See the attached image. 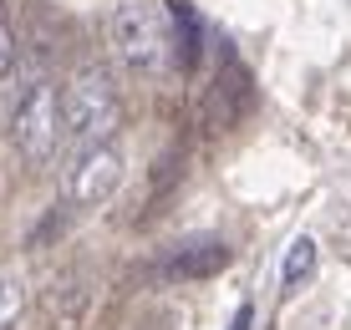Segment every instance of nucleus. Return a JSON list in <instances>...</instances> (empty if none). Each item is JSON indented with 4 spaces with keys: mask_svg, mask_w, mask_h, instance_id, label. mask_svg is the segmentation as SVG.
<instances>
[{
    "mask_svg": "<svg viewBox=\"0 0 351 330\" xmlns=\"http://www.w3.org/2000/svg\"><path fill=\"white\" fill-rule=\"evenodd\" d=\"M107 46L132 77H153L173 56V21H168L163 5L123 0V5L107 10Z\"/></svg>",
    "mask_w": 351,
    "mask_h": 330,
    "instance_id": "obj_1",
    "label": "nucleus"
},
{
    "mask_svg": "<svg viewBox=\"0 0 351 330\" xmlns=\"http://www.w3.org/2000/svg\"><path fill=\"white\" fill-rule=\"evenodd\" d=\"M62 122H66V138L71 148H102L112 142L117 122H123V102H117V87L102 66H82L66 77L62 87Z\"/></svg>",
    "mask_w": 351,
    "mask_h": 330,
    "instance_id": "obj_2",
    "label": "nucleus"
},
{
    "mask_svg": "<svg viewBox=\"0 0 351 330\" xmlns=\"http://www.w3.org/2000/svg\"><path fill=\"white\" fill-rule=\"evenodd\" d=\"M66 122H62V92L51 81H36V87L16 102L10 112V142H16L21 163L26 168H51L62 153Z\"/></svg>",
    "mask_w": 351,
    "mask_h": 330,
    "instance_id": "obj_3",
    "label": "nucleus"
},
{
    "mask_svg": "<svg viewBox=\"0 0 351 330\" xmlns=\"http://www.w3.org/2000/svg\"><path fill=\"white\" fill-rule=\"evenodd\" d=\"M123 168H128V157H123L117 142L71 153L66 168H62V203H66V209H77V214L107 203L117 193V183H123Z\"/></svg>",
    "mask_w": 351,
    "mask_h": 330,
    "instance_id": "obj_4",
    "label": "nucleus"
},
{
    "mask_svg": "<svg viewBox=\"0 0 351 330\" xmlns=\"http://www.w3.org/2000/svg\"><path fill=\"white\" fill-rule=\"evenodd\" d=\"M229 264V244L204 234V239H184L163 254V275L168 279H209Z\"/></svg>",
    "mask_w": 351,
    "mask_h": 330,
    "instance_id": "obj_5",
    "label": "nucleus"
},
{
    "mask_svg": "<svg viewBox=\"0 0 351 330\" xmlns=\"http://www.w3.org/2000/svg\"><path fill=\"white\" fill-rule=\"evenodd\" d=\"M316 259H321V249H316V239H311V234L290 239V249L280 259V290H300L311 275H316Z\"/></svg>",
    "mask_w": 351,
    "mask_h": 330,
    "instance_id": "obj_6",
    "label": "nucleus"
},
{
    "mask_svg": "<svg viewBox=\"0 0 351 330\" xmlns=\"http://www.w3.org/2000/svg\"><path fill=\"white\" fill-rule=\"evenodd\" d=\"M168 21H173V51L184 56V66H193V61H199V26H193V10L184 5V0H173V5H168Z\"/></svg>",
    "mask_w": 351,
    "mask_h": 330,
    "instance_id": "obj_7",
    "label": "nucleus"
},
{
    "mask_svg": "<svg viewBox=\"0 0 351 330\" xmlns=\"http://www.w3.org/2000/svg\"><path fill=\"white\" fill-rule=\"evenodd\" d=\"M21 310H26V285L16 270H0V330H16Z\"/></svg>",
    "mask_w": 351,
    "mask_h": 330,
    "instance_id": "obj_8",
    "label": "nucleus"
},
{
    "mask_svg": "<svg viewBox=\"0 0 351 330\" xmlns=\"http://www.w3.org/2000/svg\"><path fill=\"white\" fill-rule=\"evenodd\" d=\"M16 71V36H10V21H5V5H0V87L10 81Z\"/></svg>",
    "mask_w": 351,
    "mask_h": 330,
    "instance_id": "obj_9",
    "label": "nucleus"
},
{
    "mask_svg": "<svg viewBox=\"0 0 351 330\" xmlns=\"http://www.w3.org/2000/svg\"><path fill=\"white\" fill-rule=\"evenodd\" d=\"M229 330H255V305H239L234 320H229Z\"/></svg>",
    "mask_w": 351,
    "mask_h": 330,
    "instance_id": "obj_10",
    "label": "nucleus"
}]
</instances>
